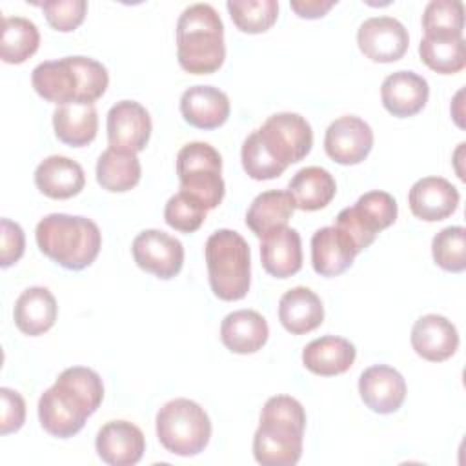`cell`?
<instances>
[{"label":"cell","instance_id":"6da1fadb","mask_svg":"<svg viewBox=\"0 0 466 466\" xmlns=\"http://www.w3.org/2000/svg\"><path fill=\"white\" fill-rule=\"evenodd\" d=\"M104 399L100 375L86 366L64 370L55 384L38 399V419L42 428L58 439L76 435L89 415Z\"/></svg>","mask_w":466,"mask_h":466},{"label":"cell","instance_id":"7a4b0ae2","mask_svg":"<svg viewBox=\"0 0 466 466\" xmlns=\"http://www.w3.org/2000/svg\"><path fill=\"white\" fill-rule=\"evenodd\" d=\"M35 91L56 106L84 102L95 104L107 89V69L91 56H64L40 62L31 75Z\"/></svg>","mask_w":466,"mask_h":466},{"label":"cell","instance_id":"3957f363","mask_svg":"<svg viewBox=\"0 0 466 466\" xmlns=\"http://www.w3.org/2000/svg\"><path fill=\"white\" fill-rule=\"evenodd\" d=\"M306 411L289 395L269 397L253 435V455L264 466H293L302 455Z\"/></svg>","mask_w":466,"mask_h":466},{"label":"cell","instance_id":"277c9868","mask_svg":"<svg viewBox=\"0 0 466 466\" xmlns=\"http://www.w3.org/2000/svg\"><path fill=\"white\" fill-rule=\"evenodd\" d=\"M177 58L180 67L191 75H209L224 64V24L213 5L200 2L180 13Z\"/></svg>","mask_w":466,"mask_h":466},{"label":"cell","instance_id":"5b68a950","mask_svg":"<svg viewBox=\"0 0 466 466\" xmlns=\"http://www.w3.org/2000/svg\"><path fill=\"white\" fill-rule=\"evenodd\" d=\"M35 237L46 257L73 271L91 266L102 246L98 226L80 215H46L36 224Z\"/></svg>","mask_w":466,"mask_h":466},{"label":"cell","instance_id":"8992f818","mask_svg":"<svg viewBox=\"0 0 466 466\" xmlns=\"http://www.w3.org/2000/svg\"><path fill=\"white\" fill-rule=\"evenodd\" d=\"M209 286L220 300H240L251 284V251L233 229H217L204 246Z\"/></svg>","mask_w":466,"mask_h":466},{"label":"cell","instance_id":"52a82bcc","mask_svg":"<svg viewBox=\"0 0 466 466\" xmlns=\"http://www.w3.org/2000/svg\"><path fill=\"white\" fill-rule=\"evenodd\" d=\"M157 437L173 455L193 457L211 439V420L204 408L191 399L167 400L157 411Z\"/></svg>","mask_w":466,"mask_h":466},{"label":"cell","instance_id":"ba28073f","mask_svg":"<svg viewBox=\"0 0 466 466\" xmlns=\"http://www.w3.org/2000/svg\"><path fill=\"white\" fill-rule=\"evenodd\" d=\"M180 191L195 197L204 208L215 209L226 193L220 153L208 142H189L177 155Z\"/></svg>","mask_w":466,"mask_h":466},{"label":"cell","instance_id":"9c48e42d","mask_svg":"<svg viewBox=\"0 0 466 466\" xmlns=\"http://www.w3.org/2000/svg\"><path fill=\"white\" fill-rule=\"evenodd\" d=\"M269 153L284 166L302 160L313 146L309 122L299 113H275L257 129Z\"/></svg>","mask_w":466,"mask_h":466},{"label":"cell","instance_id":"30bf717a","mask_svg":"<svg viewBox=\"0 0 466 466\" xmlns=\"http://www.w3.org/2000/svg\"><path fill=\"white\" fill-rule=\"evenodd\" d=\"M137 266L155 277L167 280L180 273L184 264V246L178 238L162 229L140 231L131 246Z\"/></svg>","mask_w":466,"mask_h":466},{"label":"cell","instance_id":"8fae6325","mask_svg":"<svg viewBox=\"0 0 466 466\" xmlns=\"http://www.w3.org/2000/svg\"><path fill=\"white\" fill-rule=\"evenodd\" d=\"M373 147V131L368 122L355 115L333 120L324 135V149L331 160L342 166L362 162Z\"/></svg>","mask_w":466,"mask_h":466},{"label":"cell","instance_id":"7c38bea8","mask_svg":"<svg viewBox=\"0 0 466 466\" xmlns=\"http://www.w3.org/2000/svg\"><path fill=\"white\" fill-rule=\"evenodd\" d=\"M359 49L373 62H395L408 49V29L393 16H371L357 31Z\"/></svg>","mask_w":466,"mask_h":466},{"label":"cell","instance_id":"4fadbf2b","mask_svg":"<svg viewBox=\"0 0 466 466\" xmlns=\"http://www.w3.org/2000/svg\"><path fill=\"white\" fill-rule=\"evenodd\" d=\"M151 127L147 109L135 100H120L107 111L109 147L138 153L147 146Z\"/></svg>","mask_w":466,"mask_h":466},{"label":"cell","instance_id":"5bb4252c","mask_svg":"<svg viewBox=\"0 0 466 466\" xmlns=\"http://www.w3.org/2000/svg\"><path fill=\"white\" fill-rule=\"evenodd\" d=\"M95 448L106 464L133 466L146 451V437L129 420H109L98 430Z\"/></svg>","mask_w":466,"mask_h":466},{"label":"cell","instance_id":"9a60e30c","mask_svg":"<svg viewBox=\"0 0 466 466\" xmlns=\"http://www.w3.org/2000/svg\"><path fill=\"white\" fill-rule=\"evenodd\" d=\"M359 393L371 411L380 415L393 413L406 399V380L395 368L375 364L360 373Z\"/></svg>","mask_w":466,"mask_h":466},{"label":"cell","instance_id":"2e32d148","mask_svg":"<svg viewBox=\"0 0 466 466\" xmlns=\"http://www.w3.org/2000/svg\"><path fill=\"white\" fill-rule=\"evenodd\" d=\"M459 198L461 195L457 187L442 177L419 178L408 193L411 213L426 222L444 220L453 215L459 206Z\"/></svg>","mask_w":466,"mask_h":466},{"label":"cell","instance_id":"e0dca14e","mask_svg":"<svg viewBox=\"0 0 466 466\" xmlns=\"http://www.w3.org/2000/svg\"><path fill=\"white\" fill-rule=\"evenodd\" d=\"M410 339L415 353L430 362H442L459 348L457 328L451 320L437 313H428L417 319Z\"/></svg>","mask_w":466,"mask_h":466},{"label":"cell","instance_id":"ac0fdd59","mask_svg":"<svg viewBox=\"0 0 466 466\" xmlns=\"http://www.w3.org/2000/svg\"><path fill=\"white\" fill-rule=\"evenodd\" d=\"M430 86L426 78L413 71H395L388 75L380 86L382 106L399 118L417 115L428 102Z\"/></svg>","mask_w":466,"mask_h":466},{"label":"cell","instance_id":"d6986e66","mask_svg":"<svg viewBox=\"0 0 466 466\" xmlns=\"http://www.w3.org/2000/svg\"><path fill=\"white\" fill-rule=\"evenodd\" d=\"M229 98L213 86H193L180 96L184 120L198 129H215L229 116Z\"/></svg>","mask_w":466,"mask_h":466},{"label":"cell","instance_id":"ffe728a7","mask_svg":"<svg viewBox=\"0 0 466 466\" xmlns=\"http://www.w3.org/2000/svg\"><path fill=\"white\" fill-rule=\"evenodd\" d=\"M262 268L277 279H288L302 268V242L293 228H279L262 237Z\"/></svg>","mask_w":466,"mask_h":466},{"label":"cell","instance_id":"44dd1931","mask_svg":"<svg viewBox=\"0 0 466 466\" xmlns=\"http://www.w3.org/2000/svg\"><path fill=\"white\" fill-rule=\"evenodd\" d=\"M35 184L49 198H71L84 189L86 175L76 160L62 155L44 158L35 169Z\"/></svg>","mask_w":466,"mask_h":466},{"label":"cell","instance_id":"7402d4cb","mask_svg":"<svg viewBox=\"0 0 466 466\" xmlns=\"http://www.w3.org/2000/svg\"><path fill=\"white\" fill-rule=\"evenodd\" d=\"M357 257L350 238L335 226H324L311 237V264L322 277L344 273Z\"/></svg>","mask_w":466,"mask_h":466},{"label":"cell","instance_id":"603a6c76","mask_svg":"<svg viewBox=\"0 0 466 466\" xmlns=\"http://www.w3.org/2000/svg\"><path fill=\"white\" fill-rule=\"evenodd\" d=\"M269 337L266 319L255 309H237L224 317L220 324L222 344L238 355L258 351Z\"/></svg>","mask_w":466,"mask_h":466},{"label":"cell","instance_id":"cb8c5ba5","mask_svg":"<svg viewBox=\"0 0 466 466\" xmlns=\"http://www.w3.org/2000/svg\"><path fill=\"white\" fill-rule=\"evenodd\" d=\"M357 357L355 346L344 339L335 335H324L302 350V364L315 375L333 377L348 371Z\"/></svg>","mask_w":466,"mask_h":466},{"label":"cell","instance_id":"d4e9b609","mask_svg":"<svg viewBox=\"0 0 466 466\" xmlns=\"http://www.w3.org/2000/svg\"><path fill=\"white\" fill-rule=\"evenodd\" d=\"M279 320L293 335L313 331L324 320L322 300L306 286L291 288L279 300Z\"/></svg>","mask_w":466,"mask_h":466},{"label":"cell","instance_id":"484cf974","mask_svg":"<svg viewBox=\"0 0 466 466\" xmlns=\"http://www.w3.org/2000/svg\"><path fill=\"white\" fill-rule=\"evenodd\" d=\"M58 315V306L53 293L44 286H31L20 293L15 302L13 319L16 328L36 337L53 328Z\"/></svg>","mask_w":466,"mask_h":466},{"label":"cell","instance_id":"4316f807","mask_svg":"<svg viewBox=\"0 0 466 466\" xmlns=\"http://www.w3.org/2000/svg\"><path fill=\"white\" fill-rule=\"evenodd\" d=\"M55 135L60 142L82 147L95 140L98 131V113L95 104L71 102L58 106L53 113Z\"/></svg>","mask_w":466,"mask_h":466},{"label":"cell","instance_id":"83f0119b","mask_svg":"<svg viewBox=\"0 0 466 466\" xmlns=\"http://www.w3.org/2000/svg\"><path fill=\"white\" fill-rule=\"evenodd\" d=\"M295 211V200L288 189L258 193L246 213V226L262 238L273 229L284 228Z\"/></svg>","mask_w":466,"mask_h":466},{"label":"cell","instance_id":"f1b7e54d","mask_svg":"<svg viewBox=\"0 0 466 466\" xmlns=\"http://www.w3.org/2000/svg\"><path fill=\"white\" fill-rule=\"evenodd\" d=\"M288 191L295 200V208L302 211H317L333 200L337 184L328 169L308 166L293 175Z\"/></svg>","mask_w":466,"mask_h":466},{"label":"cell","instance_id":"f546056e","mask_svg":"<svg viewBox=\"0 0 466 466\" xmlns=\"http://www.w3.org/2000/svg\"><path fill=\"white\" fill-rule=\"evenodd\" d=\"M140 175L142 167L137 153L107 147L96 160V182L111 193L129 191L138 184Z\"/></svg>","mask_w":466,"mask_h":466},{"label":"cell","instance_id":"4dcf8cb0","mask_svg":"<svg viewBox=\"0 0 466 466\" xmlns=\"http://www.w3.org/2000/svg\"><path fill=\"white\" fill-rule=\"evenodd\" d=\"M40 33L35 22L24 16H5L2 20L0 56L7 64H22L36 53Z\"/></svg>","mask_w":466,"mask_h":466},{"label":"cell","instance_id":"1f68e13d","mask_svg":"<svg viewBox=\"0 0 466 466\" xmlns=\"http://www.w3.org/2000/svg\"><path fill=\"white\" fill-rule=\"evenodd\" d=\"M420 60L441 75H453L466 66V44L462 36L424 35L419 44Z\"/></svg>","mask_w":466,"mask_h":466},{"label":"cell","instance_id":"d6a6232c","mask_svg":"<svg viewBox=\"0 0 466 466\" xmlns=\"http://www.w3.org/2000/svg\"><path fill=\"white\" fill-rule=\"evenodd\" d=\"M226 7L233 24L248 35L268 31L279 16L277 0H228Z\"/></svg>","mask_w":466,"mask_h":466},{"label":"cell","instance_id":"836d02e7","mask_svg":"<svg viewBox=\"0 0 466 466\" xmlns=\"http://www.w3.org/2000/svg\"><path fill=\"white\" fill-rule=\"evenodd\" d=\"M424 35L462 36L464 4L461 0H431L422 13Z\"/></svg>","mask_w":466,"mask_h":466},{"label":"cell","instance_id":"e575fe53","mask_svg":"<svg viewBox=\"0 0 466 466\" xmlns=\"http://www.w3.org/2000/svg\"><path fill=\"white\" fill-rule=\"evenodd\" d=\"M431 255L437 266L446 271L461 273L466 269V229L462 226H448L431 240Z\"/></svg>","mask_w":466,"mask_h":466},{"label":"cell","instance_id":"d590c367","mask_svg":"<svg viewBox=\"0 0 466 466\" xmlns=\"http://www.w3.org/2000/svg\"><path fill=\"white\" fill-rule=\"evenodd\" d=\"M242 167L253 180H271L280 177L286 167L269 153V149L260 140L257 129L246 137L240 149Z\"/></svg>","mask_w":466,"mask_h":466},{"label":"cell","instance_id":"8d00e7d4","mask_svg":"<svg viewBox=\"0 0 466 466\" xmlns=\"http://www.w3.org/2000/svg\"><path fill=\"white\" fill-rule=\"evenodd\" d=\"M208 209L186 191L175 193L164 208V220L177 231L193 233L206 220Z\"/></svg>","mask_w":466,"mask_h":466},{"label":"cell","instance_id":"74e56055","mask_svg":"<svg viewBox=\"0 0 466 466\" xmlns=\"http://www.w3.org/2000/svg\"><path fill=\"white\" fill-rule=\"evenodd\" d=\"M355 208L377 233L390 228L397 220L399 213L395 198L390 193L379 189L360 195L355 202Z\"/></svg>","mask_w":466,"mask_h":466},{"label":"cell","instance_id":"f35d334b","mask_svg":"<svg viewBox=\"0 0 466 466\" xmlns=\"http://www.w3.org/2000/svg\"><path fill=\"white\" fill-rule=\"evenodd\" d=\"M49 22V25L60 33H69L76 29L86 16V0H46L38 4Z\"/></svg>","mask_w":466,"mask_h":466},{"label":"cell","instance_id":"ab89813d","mask_svg":"<svg viewBox=\"0 0 466 466\" xmlns=\"http://www.w3.org/2000/svg\"><path fill=\"white\" fill-rule=\"evenodd\" d=\"M335 228H339L350 238L357 253L366 249L377 237V231L366 222V218L357 211L355 206L339 211Z\"/></svg>","mask_w":466,"mask_h":466},{"label":"cell","instance_id":"60d3db41","mask_svg":"<svg viewBox=\"0 0 466 466\" xmlns=\"http://www.w3.org/2000/svg\"><path fill=\"white\" fill-rule=\"evenodd\" d=\"M25 249V235L18 222L0 220V266L9 268L18 262Z\"/></svg>","mask_w":466,"mask_h":466},{"label":"cell","instance_id":"b9f144b4","mask_svg":"<svg viewBox=\"0 0 466 466\" xmlns=\"http://www.w3.org/2000/svg\"><path fill=\"white\" fill-rule=\"evenodd\" d=\"M0 399H2V419H0V433L7 435L13 431H18L25 422V400L24 397L11 390V388H0Z\"/></svg>","mask_w":466,"mask_h":466},{"label":"cell","instance_id":"7bdbcfd3","mask_svg":"<svg viewBox=\"0 0 466 466\" xmlns=\"http://www.w3.org/2000/svg\"><path fill=\"white\" fill-rule=\"evenodd\" d=\"M337 0H291V9L300 16V18H320L324 16Z\"/></svg>","mask_w":466,"mask_h":466}]
</instances>
